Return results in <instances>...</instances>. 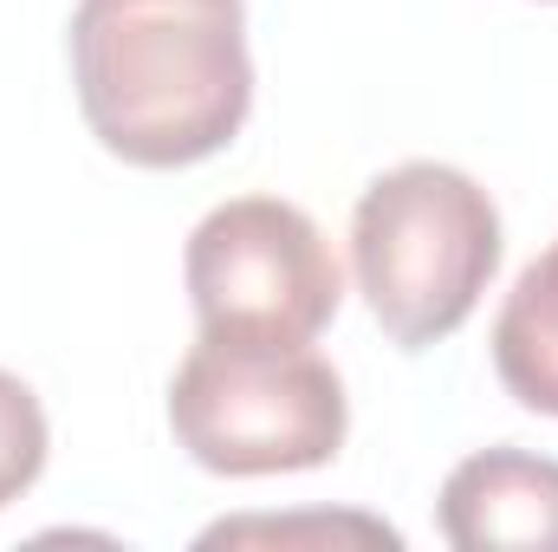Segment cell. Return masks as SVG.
Wrapping results in <instances>:
<instances>
[{"instance_id": "5", "label": "cell", "mask_w": 558, "mask_h": 552, "mask_svg": "<svg viewBox=\"0 0 558 552\" xmlns=\"http://www.w3.org/2000/svg\"><path fill=\"white\" fill-rule=\"evenodd\" d=\"M441 533L461 552H558V461L526 448H481L441 481Z\"/></svg>"}, {"instance_id": "1", "label": "cell", "mask_w": 558, "mask_h": 552, "mask_svg": "<svg viewBox=\"0 0 558 552\" xmlns=\"http://www.w3.org/2000/svg\"><path fill=\"white\" fill-rule=\"evenodd\" d=\"M72 85L92 137L131 169H189L241 137L254 52L241 0H78Z\"/></svg>"}, {"instance_id": "2", "label": "cell", "mask_w": 558, "mask_h": 552, "mask_svg": "<svg viewBox=\"0 0 558 552\" xmlns=\"http://www.w3.org/2000/svg\"><path fill=\"white\" fill-rule=\"evenodd\" d=\"M351 267L384 338L428 351L474 319L500 274V208L454 163H397L357 195Z\"/></svg>"}, {"instance_id": "4", "label": "cell", "mask_w": 558, "mask_h": 552, "mask_svg": "<svg viewBox=\"0 0 558 552\" xmlns=\"http://www.w3.org/2000/svg\"><path fill=\"white\" fill-rule=\"evenodd\" d=\"M182 279L202 338L221 345H312L344 305L331 241L279 195H234L208 208L189 235Z\"/></svg>"}, {"instance_id": "3", "label": "cell", "mask_w": 558, "mask_h": 552, "mask_svg": "<svg viewBox=\"0 0 558 552\" xmlns=\"http://www.w3.org/2000/svg\"><path fill=\"white\" fill-rule=\"evenodd\" d=\"M169 429L208 475H299L344 448V377L312 345H221L195 351L169 377Z\"/></svg>"}, {"instance_id": "7", "label": "cell", "mask_w": 558, "mask_h": 552, "mask_svg": "<svg viewBox=\"0 0 558 552\" xmlns=\"http://www.w3.org/2000/svg\"><path fill=\"white\" fill-rule=\"evenodd\" d=\"M46 448H52V429H46V410H39L33 384L0 371V507H13L39 481Z\"/></svg>"}, {"instance_id": "6", "label": "cell", "mask_w": 558, "mask_h": 552, "mask_svg": "<svg viewBox=\"0 0 558 552\" xmlns=\"http://www.w3.org/2000/svg\"><path fill=\"white\" fill-rule=\"evenodd\" d=\"M494 371L513 404L558 416V241L513 279L494 319Z\"/></svg>"}, {"instance_id": "8", "label": "cell", "mask_w": 558, "mask_h": 552, "mask_svg": "<svg viewBox=\"0 0 558 552\" xmlns=\"http://www.w3.org/2000/svg\"><path fill=\"white\" fill-rule=\"evenodd\" d=\"M299 533H351V540H384L397 547V527L384 520H228V527H208L202 547H221V540H299Z\"/></svg>"}]
</instances>
